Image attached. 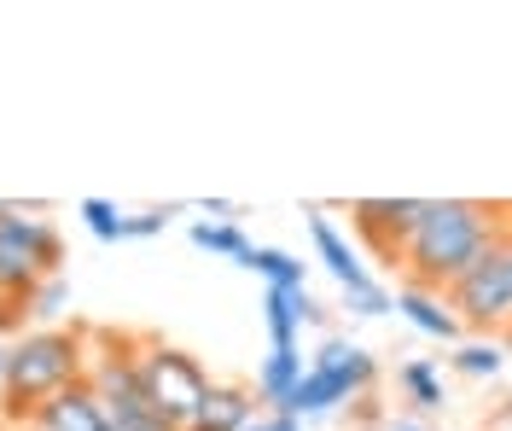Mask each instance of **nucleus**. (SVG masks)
I'll list each match as a JSON object with an SVG mask.
<instances>
[{
    "instance_id": "obj_1",
    "label": "nucleus",
    "mask_w": 512,
    "mask_h": 431,
    "mask_svg": "<svg viewBox=\"0 0 512 431\" xmlns=\"http://www.w3.org/2000/svg\"><path fill=\"white\" fill-rule=\"evenodd\" d=\"M507 222L501 204H478V199H425V216H419V233L408 245V286H425V292H454L478 257L495 245V233Z\"/></svg>"
},
{
    "instance_id": "obj_2",
    "label": "nucleus",
    "mask_w": 512,
    "mask_h": 431,
    "mask_svg": "<svg viewBox=\"0 0 512 431\" xmlns=\"http://www.w3.org/2000/svg\"><path fill=\"white\" fill-rule=\"evenodd\" d=\"M88 373V327H35L12 344L6 356V385H0V414L6 426L24 431L41 414V402L82 385Z\"/></svg>"
},
{
    "instance_id": "obj_3",
    "label": "nucleus",
    "mask_w": 512,
    "mask_h": 431,
    "mask_svg": "<svg viewBox=\"0 0 512 431\" xmlns=\"http://www.w3.org/2000/svg\"><path fill=\"white\" fill-rule=\"evenodd\" d=\"M59 263H64L59 228L41 222V216H24L18 204H6V216H0V298L30 315V298L59 274Z\"/></svg>"
},
{
    "instance_id": "obj_4",
    "label": "nucleus",
    "mask_w": 512,
    "mask_h": 431,
    "mask_svg": "<svg viewBox=\"0 0 512 431\" xmlns=\"http://www.w3.org/2000/svg\"><path fill=\"white\" fill-rule=\"evenodd\" d=\"M379 385V362L350 344V338H320L315 362L303 373V385L286 397V408H274V414H291V420H315V414H332L338 402H355L367 397Z\"/></svg>"
},
{
    "instance_id": "obj_5",
    "label": "nucleus",
    "mask_w": 512,
    "mask_h": 431,
    "mask_svg": "<svg viewBox=\"0 0 512 431\" xmlns=\"http://www.w3.org/2000/svg\"><path fill=\"white\" fill-rule=\"evenodd\" d=\"M448 303H454L460 327L507 332L512 338V210L501 222V233H495V245L478 257V268L448 292Z\"/></svg>"
},
{
    "instance_id": "obj_6",
    "label": "nucleus",
    "mask_w": 512,
    "mask_h": 431,
    "mask_svg": "<svg viewBox=\"0 0 512 431\" xmlns=\"http://www.w3.org/2000/svg\"><path fill=\"white\" fill-rule=\"evenodd\" d=\"M140 379H146L152 408H158L169 426H181V431L192 426V414L204 408L210 385H216L198 356L175 350V344H163V338H140Z\"/></svg>"
},
{
    "instance_id": "obj_7",
    "label": "nucleus",
    "mask_w": 512,
    "mask_h": 431,
    "mask_svg": "<svg viewBox=\"0 0 512 431\" xmlns=\"http://www.w3.org/2000/svg\"><path fill=\"white\" fill-rule=\"evenodd\" d=\"M419 216H425V199H355L350 204L355 239L379 263H402L408 257V245H414V233H419Z\"/></svg>"
},
{
    "instance_id": "obj_8",
    "label": "nucleus",
    "mask_w": 512,
    "mask_h": 431,
    "mask_svg": "<svg viewBox=\"0 0 512 431\" xmlns=\"http://www.w3.org/2000/svg\"><path fill=\"white\" fill-rule=\"evenodd\" d=\"M309 239H315V257L326 263V274L344 286V298H350V292H361V286H373V274H367V263H361V251H355L350 239L332 228L320 210H309Z\"/></svg>"
},
{
    "instance_id": "obj_9",
    "label": "nucleus",
    "mask_w": 512,
    "mask_h": 431,
    "mask_svg": "<svg viewBox=\"0 0 512 431\" xmlns=\"http://www.w3.org/2000/svg\"><path fill=\"white\" fill-rule=\"evenodd\" d=\"M30 426L35 431H111V414L99 408V397L88 391V379H82V385L59 391L53 402H41V414H35Z\"/></svg>"
},
{
    "instance_id": "obj_10",
    "label": "nucleus",
    "mask_w": 512,
    "mask_h": 431,
    "mask_svg": "<svg viewBox=\"0 0 512 431\" xmlns=\"http://www.w3.org/2000/svg\"><path fill=\"white\" fill-rule=\"evenodd\" d=\"M251 426H256V391L251 385H222L216 379L187 431H251Z\"/></svg>"
},
{
    "instance_id": "obj_11",
    "label": "nucleus",
    "mask_w": 512,
    "mask_h": 431,
    "mask_svg": "<svg viewBox=\"0 0 512 431\" xmlns=\"http://www.w3.org/2000/svg\"><path fill=\"white\" fill-rule=\"evenodd\" d=\"M396 315H408L425 338H443L454 344L460 338V315H454V303L443 292H425V286H396Z\"/></svg>"
},
{
    "instance_id": "obj_12",
    "label": "nucleus",
    "mask_w": 512,
    "mask_h": 431,
    "mask_svg": "<svg viewBox=\"0 0 512 431\" xmlns=\"http://www.w3.org/2000/svg\"><path fill=\"white\" fill-rule=\"evenodd\" d=\"M396 391H402V402L414 408L419 420H437L448 408V385H443V367L425 362V356H414V362L396 367Z\"/></svg>"
},
{
    "instance_id": "obj_13",
    "label": "nucleus",
    "mask_w": 512,
    "mask_h": 431,
    "mask_svg": "<svg viewBox=\"0 0 512 431\" xmlns=\"http://www.w3.org/2000/svg\"><path fill=\"white\" fill-rule=\"evenodd\" d=\"M303 373H309V362L297 350H268L262 367H256V397L268 402V408H286V397L303 385Z\"/></svg>"
},
{
    "instance_id": "obj_14",
    "label": "nucleus",
    "mask_w": 512,
    "mask_h": 431,
    "mask_svg": "<svg viewBox=\"0 0 512 431\" xmlns=\"http://www.w3.org/2000/svg\"><path fill=\"white\" fill-rule=\"evenodd\" d=\"M245 268H251V274H262L274 292H303V280H309L303 257H291V251H280V245H256Z\"/></svg>"
},
{
    "instance_id": "obj_15",
    "label": "nucleus",
    "mask_w": 512,
    "mask_h": 431,
    "mask_svg": "<svg viewBox=\"0 0 512 431\" xmlns=\"http://www.w3.org/2000/svg\"><path fill=\"white\" fill-rule=\"evenodd\" d=\"M192 245L198 251H210V257H227V263H251V239H245V228L239 222H192Z\"/></svg>"
},
{
    "instance_id": "obj_16",
    "label": "nucleus",
    "mask_w": 512,
    "mask_h": 431,
    "mask_svg": "<svg viewBox=\"0 0 512 431\" xmlns=\"http://www.w3.org/2000/svg\"><path fill=\"white\" fill-rule=\"evenodd\" d=\"M262 321H268V338H274V350H297V292H274L268 286V298H262Z\"/></svg>"
},
{
    "instance_id": "obj_17",
    "label": "nucleus",
    "mask_w": 512,
    "mask_h": 431,
    "mask_svg": "<svg viewBox=\"0 0 512 431\" xmlns=\"http://www.w3.org/2000/svg\"><path fill=\"white\" fill-rule=\"evenodd\" d=\"M454 367H460L466 379H495V373L507 367V350H501L495 338H466V344L454 350Z\"/></svg>"
},
{
    "instance_id": "obj_18",
    "label": "nucleus",
    "mask_w": 512,
    "mask_h": 431,
    "mask_svg": "<svg viewBox=\"0 0 512 431\" xmlns=\"http://www.w3.org/2000/svg\"><path fill=\"white\" fill-rule=\"evenodd\" d=\"M82 222H88V233L99 245H123L128 239V216L111 199H82Z\"/></svg>"
},
{
    "instance_id": "obj_19",
    "label": "nucleus",
    "mask_w": 512,
    "mask_h": 431,
    "mask_svg": "<svg viewBox=\"0 0 512 431\" xmlns=\"http://www.w3.org/2000/svg\"><path fill=\"white\" fill-rule=\"evenodd\" d=\"M64 303H70V292H64V280L53 274V280H47V286H41V292L30 298V321H41V327H53V321L64 315Z\"/></svg>"
},
{
    "instance_id": "obj_20",
    "label": "nucleus",
    "mask_w": 512,
    "mask_h": 431,
    "mask_svg": "<svg viewBox=\"0 0 512 431\" xmlns=\"http://www.w3.org/2000/svg\"><path fill=\"white\" fill-rule=\"evenodd\" d=\"M350 315H390L396 309V292L384 286V280H373V286H361V292H350Z\"/></svg>"
},
{
    "instance_id": "obj_21",
    "label": "nucleus",
    "mask_w": 512,
    "mask_h": 431,
    "mask_svg": "<svg viewBox=\"0 0 512 431\" xmlns=\"http://www.w3.org/2000/svg\"><path fill=\"white\" fill-rule=\"evenodd\" d=\"M169 216H175L169 204H163V210H140V216H128V239H158V233L169 228Z\"/></svg>"
},
{
    "instance_id": "obj_22",
    "label": "nucleus",
    "mask_w": 512,
    "mask_h": 431,
    "mask_svg": "<svg viewBox=\"0 0 512 431\" xmlns=\"http://www.w3.org/2000/svg\"><path fill=\"white\" fill-rule=\"evenodd\" d=\"M111 431H181V426H169L158 408H140V414H117V420H111Z\"/></svg>"
},
{
    "instance_id": "obj_23",
    "label": "nucleus",
    "mask_w": 512,
    "mask_h": 431,
    "mask_svg": "<svg viewBox=\"0 0 512 431\" xmlns=\"http://www.w3.org/2000/svg\"><path fill=\"white\" fill-rule=\"evenodd\" d=\"M350 408H355V431H373V426H384V420H390V414H384V402L373 397V391H367V397H355Z\"/></svg>"
},
{
    "instance_id": "obj_24",
    "label": "nucleus",
    "mask_w": 512,
    "mask_h": 431,
    "mask_svg": "<svg viewBox=\"0 0 512 431\" xmlns=\"http://www.w3.org/2000/svg\"><path fill=\"white\" fill-rule=\"evenodd\" d=\"M297 321H303V327H326V321H332V309L303 286V292H297Z\"/></svg>"
},
{
    "instance_id": "obj_25",
    "label": "nucleus",
    "mask_w": 512,
    "mask_h": 431,
    "mask_svg": "<svg viewBox=\"0 0 512 431\" xmlns=\"http://www.w3.org/2000/svg\"><path fill=\"white\" fill-rule=\"evenodd\" d=\"M373 431H431V420H419V414H390V420L373 426Z\"/></svg>"
},
{
    "instance_id": "obj_26",
    "label": "nucleus",
    "mask_w": 512,
    "mask_h": 431,
    "mask_svg": "<svg viewBox=\"0 0 512 431\" xmlns=\"http://www.w3.org/2000/svg\"><path fill=\"white\" fill-rule=\"evenodd\" d=\"M24 321H30V315H24L18 303H6V298H0V338H6V332H18Z\"/></svg>"
},
{
    "instance_id": "obj_27",
    "label": "nucleus",
    "mask_w": 512,
    "mask_h": 431,
    "mask_svg": "<svg viewBox=\"0 0 512 431\" xmlns=\"http://www.w3.org/2000/svg\"><path fill=\"white\" fill-rule=\"evenodd\" d=\"M198 210H204L210 222H227V216H233V204H227V199H204V204H198Z\"/></svg>"
},
{
    "instance_id": "obj_28",
    "label": "nucleus",
    "mask_w": 512,
    "mask_h": 431,
    "mask_svg": "<svg viewBox=\"0 0 512 431\" xmlns=\"http://www.w3.org/2000/svg\"><path fill=\"white\" fill-rule=\"evenodd\" d=\"M262 431H303V420H291V414H268Z\"/></svg>"
},
{
    "instance_id": "obj_29",
    "label": "nucleus",
    "mask_w": 512,
    "mask_h": 431,
    "mask_svg": "<svg viewBox=\"0 0 512 431\" xmlns=\"http://www.w3.org/2000/svg\"><path fill=\"white\" fill-rule=\"evenodd\" d=\"M6 356H12V344H0V385H6Z\"/></svg>"
},
{
    "instance_id": "obj_30",
    "label": "nucleus",
    "mask_w": 512,
    "mask_h": 431,
    "mask_svg": "<svg viewBox=\"0 0 512 431\" xmlns=\"http://www.w3.org/2000/svg\"><path fill=\"white\" fill-rule=\"evenodd\" d=\"M0 431H12V426H6V414H0Z\"/></svg>"
},
{
    "instance_id": "obj_31",
    "label": "nucleus",
    "mask_w": 512,
    "mask_h": 431,
    "mask_svg": "<svg viewBox=\"0 0 512 431\" xmlns=\"http://www.w3.org/2000/svg\"><path fill=\"white\" fill-rule=\"evenodd\" d=\"M0 216H6V199H0Z\"/></svg>"
},
{
    "instance_id": "obj_32",
    "label": "nucleus",
    "mask_w": 512,
    "mask_h": 431,
    "mask_svg": "<svg viewBox=\"0 0 512 431\" xmlns=\"http://www.w3.org/2000/svg\"><path fill=\"white\" fill-rule=\"evenodd\" d=\"M251 431H262V420H256V426H251Z\"/></svg>"
},
{
    "instance_id": "obj_33",
    "label": "nucleus",
    "mask_w": 512,
    "mask_h": 431,
    "mask_svg": "<svg viewBox=\"0 0 512 431\" xmlns=\"http://www.w3.org/2000/svg\"><path fill=\"white\" fill-rule=\"evenodd\" d=\"M24 431H35V426H24Z\"/></svg>"
}]
</instances>
